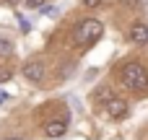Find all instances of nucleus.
Instances as JSON below:
<instances>
[{"instance_id": "nucleus-1", "label": "nucleus", "mask_w": 148, "mask_h": 140, "mask_svg": "<svg viewBox=\"0 0 148 140\" xmlns=\"http://www.w3.org/2000/svg\"><path fill=\"white\" fill-rule=\"evenodd\" d=\"M120 81H122L130 91H146V88H148V70H146V65L138 62V60L122 65Z\"/></svg>"}, {"instance_id": "nucleus-2", "label": "nucleus", "mask_w": 148, "mask_h": 140, "mask_svg": "<svg viewBox=\"0 0 148 140\" xmlns=\"http://www.w3.org/2000/svg\"><path fill=\"white\" fill-rule=\"evenodd\" d=\"M101 34H104V23H101L99 18H83V21L73 29V42L81 44V47H88V44H94L96 39H101Z\"/></svg>"}, {"instance_id": "nucleus-3", "label": "nucleus", "mask_w": 148, "mask_h": 140, "mask_svg": "<svg viewBox=\"0 0 148 140\" xmlns=\"http://www.w3.org/2000/svg\"><path fill=\"white\" fill-rule=\"evenodd\" d=\"M23 78L26 81H34V83H39V81H44V65L39 62V60H29L26 65H23Z\"/></svg>"}, {"instance_id": "nucleus-4", "label": "nucleus", "mask_w": 148, "mask_h": 140, "mask_svg": "<svg viewBox=\"0 0 148 140\" xmlns=\"http://www.w3.org/2000/svg\"><path fill=\"white\" fill-rule=\"evenodd\" d=\"M104 107H107V112H109L112 120H122V117H127V104H125L122 99H117V96H114L112 101H107Z\"/></svg>"}, {"instance_id": "nucleus-5", "label": "nucleus", "mask_w": 148, "mask_h": 140, "mask_svg": "<svg viewBox=\"0 0 148 140\" xmlns=\"http://www.w3.org/2000/svg\"><path fill=\"white\" fill-rule=\"evenodd\" d=\"M65 130H68V122H65V120H49V122L44 125L47 138H62Z\"/></svg>"}, {"instance_id": "nucleus-6", "label": "nucleus", "mask_w": 148, "mask_h": 140, "mask_svg": "<svg viewBox=\"0 0 148 140\" xmlns=\"http://www.w3.org/2000/svg\"><path fill=\"white\" fill-rule=\"evenodd\" d=\"M130 42H135V44H146L148 42V26L146 23H135L130 29Z\"/></svg>"}, {"instance_id": "nucleus-7", "label": "nucleus", "mask_w": 148, "mask_h": 140, "mask_svg": "<svg viewBox=\"0 0 148 140\" xmlns=\"http://www.w3.org/2000/svg\"><path fill=\"white\" fill-rule=\"evenodd\" d=\"M91 99H94L96 104H107V101H112V99H114V91H112L109 86H99V88L91 94Z\"/></svg>"}, {"instance_id": "nucleus-8", "label": "nucleus", "mask_w": 148, "mask_h": 140, "mask_svg": "<svg viewBox=\"0 0 148 140\" xmlns=\"http://www.w3.org/2000/svg\"><path fill=\"white\" fill-rule=\"evenodd\" d=\"M10 55H13V42L0 36V57H10Z\"/></svg>"}, {"instance_id": "nucleus-9", "label": "nucleus", "mask_w": 148, "mask_h": 140, "mask_svg": "<svg viewBox=\"0 0 148 140\" xmlns=\"http://www.w3.org/2000/svg\"><path fill=\"white\" fill-rule=\"evenodd\" d=\"M29 8H44V0H26Z\"/></svg>"}, {"instance_id": "nucleus-10", "label": "nucleus", "mask_w": 148, "mask_h": 140, "mask_svg": "<svg viewBox=\"0 0 148 140\" xmlns=\"http://www.w3.org/2000/svg\"><path fill=\"white\" fill-rule=\"evenodd\" d=\"M5 81H10V70H0V83H5Z\"/></svg>"}, {"instance_id": "nucleus-11", "label": "nucleus", "mask_w": 148, "mask_h": 140, "mask_svg": "<svg viewBox=\"0 0 148 140\" xmlns=\"http://www.w3.org/2000/svg\"><path fill=\"white\" fill-rule=\"evenodd\" d=\"M83 5L86 8H96V5H101V0H83Z\"/></svg>"}, {"instance_id": "nucleus-12", "label": "nucleus", "mask_w": 148, "mask_h": 140, "mask_svg": "<svg viewBox=\"0 0 148 140\" xmlns=\"http://www.w3.org/2000/svg\"><path fill=\"white\" fill-rule=\"evenodd\" d=\"M5 101H8V94H5V91H0V104H5Z\"/></svg>"}, {"instance_id": "nucleus-13", "label": "nucleus", "mask_w": 148, "mask_h": 140, "mask_svg": "<svg viewBox=\"0 0 148 140\" xmlns=\"http://www.w3.org/2000/svg\"><path fill=\"white\" fill-rule=\"evenodd\" d=\"M5 3H10V5H16V3H18V0H5Z\"/></svg>"}, {"instance_id": "nucleus-14", "label": "nucleus", "mask_w": 148, "mask_h": 140, "mask_svg": "<svg viewBox=\"0 0 148 140\" xmlns=\"http://www.w3.org/2000/svg\"><path fill=\"white\" fill-rule=\"evenodd\" d=\"M5 140H21V138H5Z\"/></svg>"}]
</instances>
